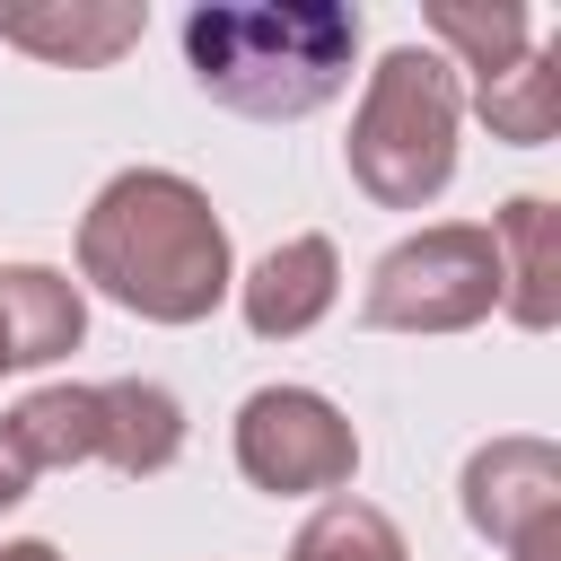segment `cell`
I'll return each mask as SVG.
<instances>
[{
  "label": "cell",
  "instance_id": "8992f818",
  "mask_svg": "<svg viewBox=\"0 0 561 561\" xmlns=\"http://www.w3.org/2000/svg\"><path fill=\"white\" fill-rule=\"evenodd\" d=\"M552 517H561V447L552 438L508 430V438H491V447L465 456V526L482 543L508 552V543H526Z\"/></svg>",
  "mask_w": 561,
  "mask_h": 561
},
{
  "label": "cell",
  "instance_id": "e0dca14e",
  "mask_svg": "<svg viewBox=\"0 0 561 561\" xmlns=\"http://www.w3.org/2000/svg\"><path fill=\"white\" fill-rule=\"evenodd\" d=\"M508 561H561V517H552V526H535L526 543H508Z\"/></svg>",
  "mask_w": 561,
  "mask_h": 561
},
{
  "label": "cell",
  "instance_id": "ac0fdd59",
  "mask_svg": "<svg viewBox=\"0 0 561 561\" xmlns=\"http://www.w3.org/2000/svg\"><path fill=\"white\" fill-rule=\"evenodd\" d=\"M0 561H61V552H53L44 535H26V543H0Z\"/></svg>",
  "mask_w": 561,
  "mask_h": 561
},
{
  "label": "cell",
  "instance_id": "277c9868",
  "mask_svg": "<svg viewBox=\"0 0 561 561\" xmlns=\"http://www.w3.org/2000/svg\"><path fill=\"white\" fill-rule=\"evenodd\" d=\"M491 307H500V263L473 219H438V228L386 245L359 289V316L377 333H465Z\"/></svg>",
  "mask_w": 561,
  "mask_h": 561
},
{
  "label": "cell",
  "instance_id": "d6986e66",
  "mask_svg": "<svg viewBox=\"0 0 561 561\" xmlns=\"http://www.w3.org/2000/svg\"><path fill=\"white\" fill-rule=\"evenodd\" d=\"M9 368H18V359H9V316H0V377H9Z\"/></svg>",
  "mask_w": 561,
  "mask_h": 561
},
{
  "label": "cell",
  "instance_id": "ba28073f",
  "mask_svg": "<svg viewBox=\"0 0 561 561\" xmlns=\"http://www.w3.org/2000/svg\"><path fill=\"white\" fill-rule=\"evenodd\" d=\"M149 35L140 0H0V44L53 61V70H105Z\"/></svg>",
  "mask_w": 561,
  "mask_h": 561
},
{
  "label": "cell",
  "instance_id": "7c38bea8",
  "mask_svg": "<svg viewBox=\"0 0 561 561\" xmlns=\"http://www.w3.org/2000/svg\"><path fill=\"white\" fill-rule=\"evenodd\" d=\"M430 53L465 79H500L535 53V18L517 0H430Z\"/></svg>",
  "mask_w": 561,
  "mask_h": 561
},
{
  "label": "cell",
  "instance_id": "9a60e30c",
  "mask_svg": "<svg viewBox=\"0 0 561 561\" xmlns=\"http://www.w3.org/2000/svg\"><path fill=\"white\" fill-rule=\"evenodd\" d=\"M289 561H412V552H403V526H394L377 500L333 491V500H316L307 526L289 535Z\"/></svg>",
  "mask_w": 561,
  "mask_h": 561
},
{
  "label": "cell",
  "instance_id": "8fae6325",
  "mask_svg": "<svg viewBox=\"0 0 561 561\" xmlns=\"http://www.w3.org/2000/svg\"><path fill=\"white\" fill-rule=\"evenodd\" d=\"M0 316H9V359L18 368H53L88 342V298L53 263H0Z\"/></svg>",
  "mask_w": 561,
  "mask_h": 561
},
{
  "label": "cell",
  "instance_id": "4fadbf2b",
  "mask_svg": "<svg viewBox=\"0 0 561 561\" xmlns=\"http://www.w3.org/2000/svg\"><path fill=\"white\" fill-rule=\"evenodd\" d=\"M473 114L491 123V140L543 149V140L561 131V44H535V53L508 61L500 79H473Z\"/></svg>",
  "mask_w": 561,
  "mask_h": 561
},
{
  "label": "cell",
  "instance_id": "5b68a950",
  "mask_svg": "<svg viewBox=\"0 0 561 561\" xmlns=\"http://www.w3.org/2000/svg\"><path fill=\"white\" fill-rule=\"evenodd\" d=\"M228 447H237V473L272 500H333L359 473V430L316 386H254L237 403Z\"/></svg>",
  "mask_w": 561,
  "mask_h": 561
},
{
  "label": "cell",
  "instance_id": "3957f363",
  "mask_svg": "<svg viewBox=\"0 0 561 561\" xmlns=\"http://www.w3.org/2000/svg\"><path fill=\"white\" fill-rule=\"evenodd\" d=\"M456 131H465V79L430 44H394V53H377L351 140H342L351 184L377 210H430L456 175Z\"/></svg>",
  "mask_w": 561,
  "mask_h": 561
},
{
  "label": "cell",
  "instance_id": "52a82bcc",
  "mask_svg": "<svg viewBox=\"0 0 561 561\" xmlns=\"http://www.w3.org/2000/svg\"><path fill=\"white\" fill-rule=\"evenodd\" d=\"M228 298H237V316H245L254 342H298V333H316V324L333 316V298H342V254H333L324 228H298V237H280Z\"/></svg>",
  "mask_w": 561,
  "mask_h": 561
},
{
  "label": "cell",
  "instance_id": "9c48e42d",
  "mask_svg": "<svg viewBox=\"0 0 561 561\" xmlns=\"http://www.w3.org/2000/svg\"><path fill=\"white\" fill-rule=\"evenodd\" d=\"M491 263H500V316L526 333L561 324V210L543 193H517L491 210Z\"/></svg>",
  "mask_w": 561,
  "mask_h": 561
},
{
  "label": "cell",
  "instance_id": "6da1fadb",
  "mask_svg": "<svg viewBox=\"0 0 561 561\" xmlns=\"http://www.w3.org/2000/svg\"><path fill=\"white\" fill-rule=\"evenodd\" d=\"M79 280L149 324H202L237 289L228 219L175 167H123L79 210Z\"/></svg>",
  "mask_w": 561,
  "mask_h": 561
},
{
  "label": "cell",
  "instance_id": "5bb4252c",
  "mask_svg": "<svg viewBox=\"0 0 561 561\" xmlns=\"http://www.w3.org/2000/svg\"><path fill=\"white\" fill-rule=\"evenodd\" d=\"M9 430H18V447H26V465H35V473L96 465V386L53 377V386H35L26 403H9Z\"/></svg>",
  "mask_w": 561,
  "mask_h": 561
},
{
  "label": "cell",
  "instance_id": "30bf717a",
  "mask_svg": "<svg viewBox=\"0 0 561 561\" xmlns=\"http://www.w3.org/2000/svg\"><path fill=\"white\" fill-rule=\"evenodd\" d=\"M184 456V403L158 377H105L96 386V465L114 473H167Z\"/></svg>",
  "mask_w": 561,
  "mask_h": 561
},
{
  "label": "cell",
  "instance_id": "7a4b0ae2",
  "mask_svg": "<svg viewBox=\"0 0 561 561\" xmlns=\"http://www.w3.org/2000/svg\"><path fill=\"white\" fill-rule=\"evenodd\" d=\"M184 61L210 105L245 123H298L351 88L359 9L342 0H202L184 18Z\"/></svg>",
  "mask_w": 561,
  "mask_h": 561
},
{
  "label": "cell",
  "instance_id": "2e32d148",
  "mask_svg": "<svg viewBox=\"0 0 561 561\" xmlns=\"http://www.w3.org/2000/svg\"><path fill=\"white\" fill-rule=\"evenodd\" d=\"M35 491V465H26V447H18V430H9V412H0V508H18Z\"/></svg>",
  "mask_w": 561,
  "mask_h": 561
}]
</instances>
